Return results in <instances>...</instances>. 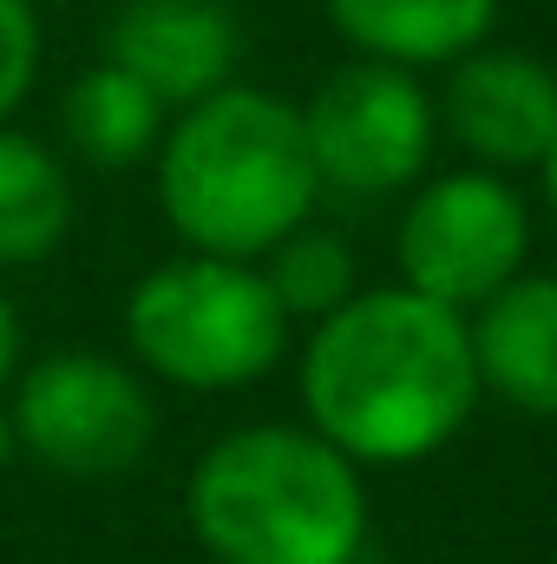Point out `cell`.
Segmentation results:
<instances>
[{
    "label": "cell",
    "mask_w": 557,
    "mask_h": 564,
    "mask_svg": "<svg viewBox=\"0 0 557 564\" xmlns=\"http://www.w3.org/2000/svg\"><path fill=\"white\" fill-rule=\"evenodd\" d=\"M263 276L276 289V302L288 308V322H321V315H335L361 289L348 237L341 230H321V224L288 230L276 250L263 257Z\"/></svg>",
    "instance_id": "5bb4252c"
},
{
    "label": "cell",
    "mask_w": 557,
    "mask_h": 564,
    "mask_svg": "<svg viewBox=\"0 0 557 564\" xmlns=\"http://www.w3.org/2000/svg\"><path fill=\"white\" fill-rule=\"evenodd\" d=\"M308 426L354 466L433 459L479 408L472 315L419 295L407 282L354 289L321 315L295 361Z\"/></svg>",
    "instance_id": "6da1fadb"
},
{
    "label": "cell",
    "mask_w": 557,
    "mask_h": 564,
    "mask_svg": "<svg viewBox=\"0 0 557 564\" xmlns=\"http://www.w3.org/2000/svg\"><path fill=\"white\" fill-rule=\"evenodd\" d=\"M20 459V433H13V414H7V394H0V466Z\"/></svg>",
    "instance_id": "e0dca14e"
},
{
    "label": "cell",
    "mask_w": 557,
    "mask_h": 564,
    "mask_svg": "<svg viewBox=\"0 0 557 564\" xmlns=\"http://www.w3.org/2000/svg\"><path fill=\"white\" fill-rule=\"evenodd\" d=\"M184 519L217 564H361L374 532L368 466L315 426H237L197 453Z\"/></svg>",
    "instance_id": "3957f363"
},
{
    "label": "cell",
    "mask_w": 557,
    "mask_h": 564,
    "mask_svg": "<svg viewBox=\"0 0 557 564\" xmlns=\"http://www.w3.org/2000/svg\"><path fill=\"white\" fill-rule=\"evenodd\" d=\"M538 177H545V204H551V217H557V144H551V158L538 164Z\"/></svg>",
    "instance_id": "ac0fdd59"
},
{
    "label": "cell",
    "mask_w": 557,
    "mask_h": 564,
    "mask_svg": "<svg viewBox=\"0 0 557 564\" xmlns=\"http://www.w3.org/2000/svg\"><path fill=\"white\" fill-rule=\"evenodd\" d=\"M106 59L184 112L237 79L243 33L223 0H125L106 20Z\"/></svg>",
    "instance_id": "9c48e42d"
},
{
    "label": "cell",
    "mask_w": 557,
    "mask_h": 564,
    "mask_svg": "<svg viewBox=\"0 0 557 564\" xmlns=\"http://www.w3.org/2000/svg\"><path fill=\"white\" fill-rule=\"evenodd\" d=\"M394 263L401 282L472 315L485 308L505 282L525 276L532 263V204L505 171L466 164L419 177L407 191L401 230H394Z\"/></svg>",
    "instance_id": "8992f818"
},
{
    "label": "cell",
    "mask_w": 557,
    "mask_h": 564,
    "mask_svg": "<svg viewBox=\"0 0 557 564\" xmlns=\"http://www.w3.org/2000/svg\"><path fill=\"white\" fill-rule=\"evenodd\" d=\"M40 7L33 0H0V126L26 106L33 79H40Z\"/></svg>",
    "instance_id": "9a60e30c"
},
{
    "label": "cell",
    "mask_w": 557,
    "mask_h": 564,
    "mask_svg": "<svg viewBox=\"0 0 557 564\" xmlns=\"http://www.w3.org/2000/svg\"><path fill=\"white\" fill-rule=\"evenodd\" d=\"M13 375H20V315H13V302L0 295V394L13 388Z\"/></svg>",
    "instance_id": "2e32d148"
},
{
    "label": "cell",
    "mask_w": 557,
    "mask_h": 564,
    "mask_svg": "<svg viewBox=\"0 0 557 564\" xmlns=\"http://www.w3.org/2000/svg\"><path fill=\"white\" fill-rule=\"evenodd\" d=\"M20 453L59 479H125L157 440V408L139 368L106 348H53L7 388Z\"/></svg>",
    "instance_id": "5b68a950"
},
{
    "label": "cell",
    "mask_w": 557,
    "mask_h": 564,
    "mask_svg": "<svg viewBox=\"0 0 557 564\" xmlns=\"http://www.w3.org/2000/svg\"><path fill=\"white\" fill-rule=\"evenodd\" d=\"M335 33L361 59H387L407 73H446L472 46L492 40L499 0H328Z\"/></svg>",
    "instance_id": "8fae6325"
},
{
    "label": "cell",
    "mask_w": 557,
    "mask_h": 564,
    "mask_svg": "<svg viewBox=\"0 0 557 564\" xmlns=\"http://www.w3.org/2000/svg\"><path fill=\"white\" fill-rule=\"evenodd\" d=\"M479 388L512 401L518 414L557 421V276L525 270L485 308H472Z\"/></svg>",
    "instance_id": "30bf717a"
},
{
    "label": "cell",
    "mask_w": 557,
    "mask_h": 564,
    "mask_svg": "<svg viewBox=\"0 0 557 564\" xmlns=\"http://www.w3.org/2000/svg\"><path fill=\"white\" fill-rule=\"evenodd\" d=\"M125 341L157 381L190 394H230L282 361L288 308L276 302L263 263L184 250L132 282Z\"/></svg>",
    "instance_id": "277c9868"
},
{
    "label": "cell",
    "mask_w": 557,
    "mask_h": 564,
    "mask_svg": "<svg viewBox=\"0 0 557 564\" xmlns=\"http://www.w3.org/2000/svg\"><path fill=\"white\" fill-rule=\"evenodd\" d=\"M439 132L485 171H538L557 144V66L518 46H472L433 93Z\"/></svg>",
    "instance_id": "ba28073f"
},
{
    "label": "cell",
    "mask_w": 557,
    "mask_h": 564,
    "mask_svg": "<svg viewBox=\"0 0 557 564\" xmlns=\"http://www.w3.org/2000/svg\"><path fill=\"white\" fill-rule=\"evenodd\" d=\"M321 204L302 106L263 86H217L157 139V210L197 257L263 263Z\"/></svg>",
    "instance_id": "7a4b0ae2"
},
{
    "label": "cell",
    "mask_w": 557,
    "mask_h": 564,
    "mask_svg": "<svg viewBox=\"0 0 557 564\" xmlns=\"http://www.w3.org/2000/svg\"><path fill=\"white\" fill-rule=\"evenodd\" d=\"M302 132L321 171V191L394 197V191H414L433 164L439 106L419 73L354 53L335 73H321V86L302 99Z\"/></svg>",
    "instance_id": "52a82bcc"
},
{
    "label": "cell",
    "mask_w": 557,
    "mask_h": 564,
    "mask_svg": "<svg viewBox=\"0 0 557 564\" xmlns=\"http://www.w3.org/2000/svg\"><path fill=\"white\" fill-rule=\"evenodd\" d=\"M73 230V177L59 151L13 119L0 126V270L46 263Z\"/></svg>",
    "instance_id": "4fadbf2b"
},
{
    "label": "cell",
    "mask_w": 557,
    "mask_h": 564,
    "mask_svg": "<svg viewBox=\"0 0 557 564\" xmlns=\"http://www.w3.org/2000/svg\"><path fill=\"white\" fill-rule=\"evenodd\" d=\"M59 126H66V144L92 164V171H132L144 158H157V139L171 126V106L132 79L125 66L99 59L86 66L73 86H66V106H59Z\"/></svg>",
    "instance_id": "7c38bea8"
}]
</instances>
